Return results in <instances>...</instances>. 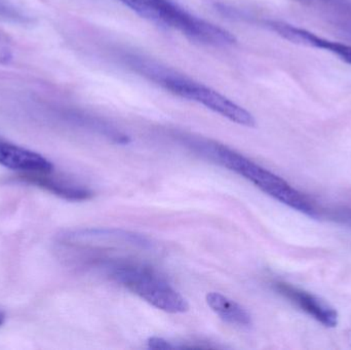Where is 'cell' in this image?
<instances>
[{
  "label": "cell",
  "instance_id": "9",
  "mask_svg": "<svg viewBox=\"0 0 351 350\" xmlns=\"http://www.w3.org/2000/svg\"><path fill=\"white\" fill-rule=\"evenodd\" d=\"M77 238H94V240H112V242H125L134 246L148 248L152 246L149 240L140 234L125 230L114 229V228H96V229H86L75 234Z\"/></svg>",
  "mask_w": 351,
  "mask_h": 350
},
{
  "label": "cell",
  "instance_id": "4",
  "mask_svg": "<svg viewBox=\"0 0 351 350\" xmlns=\"http://www.w3.org/2000/svg\"><path fill=\"white\" fill-rule=\"evenodd\" d=\"M264 24L270 30L290 42L329 51L351 65V45H350L324 38L306 29L300 28L282 21L268 20L265 21Z\"/></svg>",
  "mask_w": 351,
  "mask_h": 350
},
{
  "label": "cell",
  "instance_id": "1",
  "mask_svg": "<svg viewBox=\"0 0 351 350\" xmlns=\"http://www.w3.org/2000/svg\"><path fill=\"white\" fill-rule=\"evenodd\" d=\"M141 18L180 31L191 40L212 47H230L237 37L213 23L198 18L172 0H121Z\"/></svg>",
  "mask_w": 351,
  "mask_h": 350
},
{
  "label": "cell",
  "instance_id": "2",
  "mask_svg": "<svg viewBox=\"0 0 351 350\" xmlns=\"http://www.w3.org/2000/svg\"><path fill=\"white\" fill-rule=\"evenodd\" d=\"M107 268L117 283L158 310L169 314H184L189 310L184 297L150 269L128 263H114Z\"/></svg>",
  "mask_w": 351,
  "mask_h": 350
},
{
  "label": "cell",
  "instance_id": "10",
  "mask_svg": "<svg viewBox=\"0 0 351 350\" xmlns=\"http://www.w3.org/2000/svg\"><path fill=\"white\" fill-rule=\"evenodd\" d=\"M148 347L152 349H174L169 341L165 340L164 338L160 337H152L147 341Z\"/></svg>",
  "mask_w": 351,
  "mask_h": 350
},
{
  "label": "cell",
  "instance_id": "8",
  "mask_svg": "<svg viewBox=\"0 0 351 350\" xmlns=\"http://www.w3.org/2000/svg\"><path fill=\"white\" fill-rule=\"evenodd\" d=\"M206 302L210 310L218 314L223 321L229 324L241 327H249L252 325V318L249 312L237 302L216 292L206 295Z\"/></svg>",
  "mask_w": 351,
  "mask_h": 350
},
{
  "label": "cell",
  "instance_id": "11",
  "mask_svg": "<svg viewBox=\"0 0 351 350\" xmlns=\"http://www.w3.org/2000/svg\"><path fill=\"white\" fill-rule=\"evenodd\" d=\"M343 217H344V219L348 220V221L350 222V223H351V211L346 212V213H344Z\"/></svg>",
  "mask_w": 351,
  "mask_h": 350
},
{
  "label": "cell",
  "instance_id": "5",
  "mask_svg": "<svg viewBox=\"0 0 351 350\" xmlns=\"http://www.w3.org/2000/svg\"><path fill=\"white\" fill-rule=\"evenodd\" d=\"M276 291L311 318L328 328L338 325V312L327 302L313 294L285 283L274 285Z\"/></svg>",
  "mask_w": 351,
  "mask_h": 350
},
{
  "label": "cell",
  "instance_id": "7",
  "mask_svg": "<svg viewBox=\"0 0 351 350\" xmlns=\"http://www.w3.org/2000/svg\"><path fill=\"white\" fill-rule=\"evenodd\" d=\"M18 178L23 182L35 185L68 201H86L93 197L92 191L88 188L51 177V173H22Z\"/></svg>",
  "mask_w": 351,
  "mask_h": 350
},
{
  "label": "cell",
  "instance_id": "3",
  "mask_svg": "<svg viewBox=\"0 0 351 350\" xmlns=\"http://www.w3.org/2000/svg\"><path fill=\"white\" fill-rule=\"evenodd\" d=\"M232 172L247 179L260 190L280 203L288 205L291 209L296 210L297 212L315 219L321 217V213L315 203L304 193L297 190L286 180L262 168L249 158L239 155L233 164Z\"/></svg>",
  "mask_w": 351,
  "mask_h": 350
},
{
  "label": "cell",
  "instance_id": "6",
  "mask_svg": "<svg viewBox=\"0 0 351 350\" xmlns=\"http://www.w3.org/2000/svg\"><path fill=\"white\" fill-rule=\"evenodd\" d=\"M0 164L22 173H51L53 164L36 152L0 139Z\"/></svg>",
  "mask_w": 351,
  "mask_h": 350
},
{
  "label": "cell",
  "instance_id": "12",
  "mask_svg": "<svg viewBox=\"0 0 351 350\" xmlns=\"http://www.w3.org/2000/svg\"><path fill=\"white\" fill-rule=\"evenodd\" d=\"M4 320H5V316H4L3 314H1V312H0V326H1L2 324H3Z\"/></svg>",
  "mask_w": 351,
  "mask_h": 350
}]
</instances>
